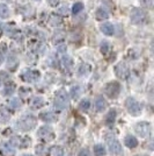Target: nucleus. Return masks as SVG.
<instances>
[{
	"instance_id": "obj_1",
	"label": "nucleus",
	"mask_w": 154,
	"mask_h": 156,
	"mask_svg": "<svg viewBox=\"0 0 154 156\" xmlns=\"http://www.w3.org/2000/svg\"><path fill=\"white\" fill-rule=\"evenodd\" d=\"M55 107L57 110H64L70 104V96L65 90H59L55 97Z\"/></svg>"
},
{
	"instance_id": "obj_2",
	"label": "nucleus",
	"mask_w": 154,
	"mask_h": 156,
	"mask_svg": "<svg viewBox=\"0 0 154 156\" xmlns=\"http://www.w3.org/2000/svg\"><path fill=\"white\" fill-rule=\"evenodd\" d=\"M36 126V118L32 114H27L18 121V128L21 130H30Z\"/></svg>"
},
{
	"instance_id": "obj_3",
	"label": "nucleus",
	"mask_w": 154,
	"mask_h": 156,
	"mask_svg": "<svg viewBox=\"0 0 154 156\" xmlns=\"http://www.w3.org/2000/svg\"><path fill=\"white\" fill-rule=\"evenodd\" d=\"M130 18H131L132 23L141 25V23H144V22L146 21L147 15H146V13H145L144 9H140V8H133V9L131 11Z\"/></svg>"
},
{
	"instance_id": "obj_4",
	"label": "nucleus",
	"mask_w": 154,
	"mask_h": 156,
	"mask_svg": "<svg viewBox=\"0 0 154 156\" xmlns=\"http://www.w3.org/2000/svg\"><path fill=\"white\" fill-rule=\"evenodd\" d=\"M125 106L128 108L129 113L132 114V115H139L141 113V106L140 104L136 100L135 98L129 97L126 100H125Z\"/></svg>"
},
{
	"instance_id": "obj_5",
	"label": "nucleus",
	"mask_w": 154,
	"mask_h": 156,
	"mask_svg": "<svg viewBox=\"0 0 154 156\" xmlns=\"http://www.w3.org/2000/svg\"><path fill=\"white\" fill-rule=\"evenodd\" d=\"M104 92H105V94L109 98H111V99L117 98V96H118L119 92H121V84L117 83V82H110V83H108V84L105 85Z\"/></svg>"
},
{
	"instance_id": "obj_6",
	"label": "nucleus",
	"mask_w": 154,
	"mask_h": 156,
	"mask_svg": "<svg viewBox=\"0 0 154 156\" xmlns=\"http://www.w3.org/2000/svg\"><path fill=\"white\" fill-rule=\"evenodd\" d=\"M37 134H38L39 139H42L44 142H50V141H52V140L55 139V133H53V130H52L50 127H48V126L41 127Z\"/></svg>"
},
{
	"instance_id": "obj_7",
	"label": "nucleus",
	"mask_w": 154,
	"mask_h": 156,
	"mask_svg": "<svg viewBox=\"0 0 154 156\" xmlns=\"http://www.w3.org/2000/svg\"><path fill=\"white\" fill-rule=\"evenodd\" d=\"M135 130L140 137H147L151 134V125L148 122L142 121V122H139V124L136 125Z\"/></svg>"
},
{
	"instance_id": "obj_8",
	"label": "nucleus",
	"mask_w": 154,
	"mask_h": 156,
	"mask_svg": "<svg viewBox=\"0 0 154 156\" xmlns=\"http://www.w3.org/2000/svg\"><path fill=\"white\" fill-rule=\"evenodd\" d=\"M115 73L116 76L121 79H126L130 75V70H129V66L124 62H121L115 66Z\"/></svg>"
},
{
	"instance_id": "obj_9",
	"label": "nucleus",
	"mask_w": 154,
	"mask_h": 156,
	"mask_svg": "<svg viewBox=\"0 0 154 156\" xmlns=\"http://www.w3.org/2000/svg\"><path fill=\"white\" fill-rule=\"evenodd\" d=\"M108 149L111 154H114V155H119V154H122V146H121V143L118 142L116 139H108Z\"/></svg>"
},
{
	"instance_id": "obj_10",
	"label": "nucleus",
	"mask_w": 154,
	"mask_h": 156,
	"mask_svg": "<svg viewBox=\"0 0 154 156\" xmlns=\"http://www.w3.org/2000/svg\"><path fill=\"white\" fill-rule=\"evenodd\" d=\"M41 77L39 72L37 70H27L22 73L21 78L25 80V82H28V83H34V82H37L38 78Z\"/></svg>"
},
{
	"instance_id": "obj_11",
	"label": "nucleus",
	"mask_w": 154,
	"mask_h": 156,
	"mask_svg": "<svg viewBox=\"0 0 154 156\" xmlns=\"http://www.w3.org/2000/svg\"><path fill=\"white\" fill-rule=\"evenodd\" d=\"M0 155L1 156H14V149L12 144L8 142H2L0 144Z\"/></svg>"
},
{
	"instance_id": "obj_12",
	"label": "nucleus",
	"mask_w": 154,
	"mask_h": 156,
	"mask_svg": "<svg viewBox=\"0 0 154 156\" xmlns=\"http://www.w3.org/2000/svg\"><path fill=\"white\" fill-rule=\"evenodd\" d=\"M39 118H41V120L42 121H44V122H56L57 121V115L55 114V113H52V112H49V111H46V112H43V113H41L39 114Z\"/></svg>"
},
{
	"instance_id": "obj_13",
	"label": "nucleus",
	"mask_w": 154,
	"mask_h": 156,
	"mask_svg": "<svg viewBox=\"0 0 154 156\" xmlns=\"http://www.w3.org/2000/svg\"><path fill=\"white\" fill-rule=\"evenodd\" d=\"M35 150H36V154L38 156H50V153H51L50 147L46 146V144H43V143L37 144Z\"/></svg>"
},
{
	"instance_id": "obj_14",
	"label": "nucleus",
	"mask_w": 154,
	"mask_h": 156,
	"mask_svg": "<svg viewBox=\"0 0 154 156\" xmlns=\"http://www.w3.org/2000/svg\"><path fill=\"white\" fill-rule=\"evenodd\" d=\"M95 110L96 112H103V111L107 108V101L105 99L102 97V96H99V97L95 98Z\"/></svg>"
},
{
	"instance_id": "obj_15",
	"label": "nucleus",
	"mask_w": 154,
	"mask_h": 156,
	"mask_svg": "<svg viewBox=\"0 0 154 156\" xmlns=\"http://www.w3.org/2000/svg\"><path fill=\"white\" fill-rule=\"evenodd\" d=\"M101 32L104 34V35H112L114 32H115V28L112 26V23H110V22H105V23H103L102 26H101Z\"/></svg>"
},
{
	"instance_id": "obj_16",
	"label": "nucleus",
	"mask_w": 154,
	"mask_h": 156,
	"mask_svg": "<svg viewBox=\"0 0 154 156\" xmlns=\"http://www.w3.org/2000/svg\"><path fill=\"white\" fill-rule=\"evenodd\" d=\"M124 142L126 144V147L129 148H136L138 146V141L133 135H126L124 139Z\"/></svg>"
},
{
	"instance_id": "obj_17",
	"label": "nucleus",
	"mask_w": 154,
	"mask_h": 156,
	"mask_svg": "<svg viewBox=\"0 0 154 156\" xmlns=\"http://www.w3.org/2000/svg\"><path fill=\"white\" fill-rule=\"evenodd\" d=\"M43 105H44V100L42 97H34L30 101V106L34 110H37L39 107H42Z\"/></svg>"
},
{
	"instance_id": "obj_18",
	"label": "nucleus",
	"mask_w": 154,
	"mask_h": 156,
	"mask_svg": "<svg viewBox=\"0 0 154 156\" xmlns=\"http://www.w3.org/2000/svg\"><path fill=\"white\" fill-rule=\"evenodd\" d=\"M49 22H50L51 26L59 27L63 23V19H62V16H59L57 14H52L51 16H50V19H49Z\"/></svg>"
},
{
	"instance_id": "obj_19",
	"label": "nucleus",
	"mask_w": 154,
	"mask_h": 156,
	"mask_svg": "<svg viewBox=\"0 0 154 156\" xmlns=\"http://www.w3.org/2000/svg\"><path fill=\"white\" fill-rule=\"evenodd\" d=\"M116 115H117L116 111L115 110H110L109 112H108V114H107V117H105V122H107V125L111 126V125L115 124Z\"/></svg>"
},
{
	"instance_id": "obj_20",
	"label": "nucleus",
	"mask_w": 154,
	"mask_h": 156,
	"mask_svg": "<svg viewBox=\"0 0 154 156\" xmlns=\"http://www.w3.org/2000/svg\"><path fill=\"white\" fill-rule=\"evenodd\" d=\"M96 20L99 21H103V20L108 19L109 18V13H108V11H105L104 8H99L96 11Z\"/></svg>"
},
{
	"instance_id": "obj_21",
	"label": "nucleus",
	"mask_w": 154,
	"mask_h": 156,
	"mask_svg": "<svg viewBox=\"0 0 154 156\" xmlns=\"http://www.w3.org/2000/svg\"><path fill=\"white\" fill-rule=\"evenodd\" d=\"M64 39H65V33L56 32L53 34V36H52V42H53V44H58V43L63 42Z\"/></svg>"
},
{
	"instance_id": "obj_22",
	"label": "nucleus",
	"mask_w": 154,
	"mask_h": 156,
	"mask_svg": "<svg viewBox=\"0 0 154 156\" xmlns=\"http://www.w3.org/2000/svg\"><path fill=\"white\" fill-rule=\"evenodd\" d=\"M90 72V65L88 64H81L78 69V75L79 76H87Z\"/></svg>"
},
{
	"instance_id": "obj_23",
	"label": "nucleus",
	"mask_w": 154,
	"mask_h": 156,
	"mask_svg": "<svg viewBox=\"0 0 154 156\" xmlns=\"http://www.w3.org/2000/svg\"><path fill=\"white\" fill-rule=\"evenodd\" d=\"M62 64L64 66L65 69H72V66H73V59L71 58L70 56H63L62 57Z\"/></svg>"
},
{
	"instance_id": "obj_24",
	"label": "nucleus",
	"mask_w": 154,
	"mask_h": 156,
	"mask_svg": "<svg viewBox=\"0 0 154 156\" xmlns=\"http://www.w3.org/2000/svg\"><path fill=\"white\" fill-rule=\"evenodd\" d=\"M16 66H18V59H16V57L9 56L8 59H7V68H8L9 70H15Z\"/></svg>"
},
{
	"instance_id": "obj_25",
	"label": "nucleus",
	"mask_w": 154,
	"mask_h": 156,
	"mask_svg": "<svg viewBox=\"0 0 154 156\" xmlns=\"http://www.w3.org/2000/svg\"><path fill=\"white\" fill-rule=\"evenodd\" d=\"M94 153L96 156H104L107 150H105V147L103 144H95L94 146Z\"/></svg>"
},
{
	"instance_id": "obj_26",
	"label": "nucleus",
	"mask_w": 154,
	"mask_h": 156,
	"mask_svg": "<svg viewBox=\"0 0 154 156\" xmlns=\"http://www.w3.org/2000/svg\"><path fill=\"white\" fill-rule=\"evenodd\" d=\"M14 91H15V84L14 83L9 82L5 85V89H4V94L5 96H11Z\"/></svg>"
},
{
	"instance_id": "obj_27",
	"label": "nucleus",
	"mask_w": 154,
	"mask_h": 156,
	"mask_svg": "<svg viewBox=\"0 0 154 156\" xmlns=\"http://www.w3.org/2000/svg\"><path fill=\"white\" fill-rule=\"evenodd\" d=\"M8 106H9L12 110H19L20 107H21V100H20L19 98H13V99L9 100Z\"/></svg>"
},
{
	"instance_id": "obj_28",
	"label": "nucleus",
	"mask_w": 154,
	"mask_h": 156,
	"mask_svg": "<svg viewBox=\"0 0 154 156\" xmlns=\"http://www.w3.org/2000/svg\"><path fill=\"white\" fill-rule=\"evenodd\" d=\"M9 16V9L5 4H0V18L5 19Z\"/></svg>"
},
{
	"instance_id": "obj_29",
	"label": "nucleus",
	"mask_w": 154,
	"mask_h": 156,
	"mask_svg": "<svg viewBox=\"0 0 154 156\" xmlns=\"http://www.w3.org/2000/svg\"><path fill=\"white\" fill-rule=\"evenodd\" d=\"M89 107H90L89 99H82L80 101V104H79V108L81 111H84V112H87V111L89 110Z\"/></svg>"
},
{
	"instance_id": "obj_30",
	"label": "nucleus",
	"mask_w": 154,
	"mask_h": 156,
	"mask_svg": "<svg viewBox=\"0 0 154 156\" xmlns=\"http://www.w3.org/2000/svg\"><path fill=\"white\" fill-rule=\"evenodd\" d=\"M81 94V87L80 86H73L70 91V96L73 99H77L79 96Z\"/></svg>"
},
{
	"instance_id": "obj_31",
	"label": "nucleus",
	"mask_w": 154,
	"mask_h": 156,
	"mask_svg": "<svg viewBox=\"0 0 154 156\" xmlns=\"http://www.w3.org/2000/svg\"><path fill=\"white\" fill-rule=\"evenodd\" d=\"M82 9H84V4L80 2V1H78V2H75V4L73 5V7H72V13L78 14V13H80Z\"/></svg>"
},
{
	"instance_id": "obj_32",
	"label": "nucleus",
	"mask_w": 154,
	"mask_h": 156,
	"mask_svg": "<svg viewBox=\"0 0 154 156\" xmlns=\"http://www.w3.org/2000/svg\"><path fill=\"white\" fill-rule=\"evenodd\" d=\"M109 49H110V44L107 42V41H102L101 42V44H100V50H101V52L102 54H107V52L109 51Z\"/></svg>"
},
{
	"instance_id": "obj_33",
	"label": "nucleus",
	"mask_w": 154,
	"mask_h": 156,
	"mask_svg": "<svg viewBox=\"0 0 154 156\" xmlns=\"http://www.w3.org/2000/svg\"><path fill=\"white\" fill-rule=\"evenodd\" d=\"M11 115L6 112V110H0V121L1 122H7L9 120Z\"/></svg>"
},
{
	"instance_id": "obj_34",
	"label": "nucleus",
	"mask_w": 154,
	"mask_h": 156,
	"mask_svg": "<svg viewBox=\"0 0 154 156\" xmlns=\"http://www.w3.org/2000/svg\"><path fill=\"white\" fill-rule=\"evenodd\" d=\"M154 5V0H141V6L147 8V9H151Z\"/></svg>"
},
{
	"instance_id": "obj_35",
	"label": "nucleus",
	"mask_w": 154,
	"mask_h": 156,
	"mask_svg": "<svg viewBox=\"0 0 154 156\" xmlns=\"http://www.w3.org/2000/svg\"><path fill=\"white\" fill-rule=\"evenodd\" d=\"M58 12H59V14L62 15V16H65V15H69V13H70V9H69V6L67 5H63V6L60 7L59 9H58Z\"/></svg>"
},
{
	"instance_id": "obj_36",
	"label": "nucleus",
	"mask_w": 154,
	"mask_h": 156,
	"mask_svg": "<svg viewBox=\"0 0 154 156\" xmlns=\"http://www.w3.org/2000/svg\"><path fill=\"white\" fill-rule=\"evenodd\" d=\"M19 93H20V97H27V96L30 93V90L27 89V87H21Z\"/></svg>"
},
{
	"instance_id": "obj_37",
	"label": "nucleus",
	"mask_w": 154,
	"mask_h": 156,
	"mask_svg": "<svg viewBox=\"0 0 154 156\" xmlns=\"http://www.w3.org/2000/svg\"><path fill=\"white\" fill-rule=\"evenodd\" d=\"M79 156H90L89 150L86 149V148H84V149H81L80 151H79Z\"/></svg>"
},
{
	"instance_id": "obj_38",
	"label": "nucleus",
	"mask_w": 154,
	"mask_h": 156,
	"mask_svg": "<svg viewBox=\"0 0 154 156\" xmlns=\"http://www.w3.org/2000/svg\"><path fill=\"white\" fill-rule=\"evenodd\" d=\"M59 2H60V0H48V4L52 7H56L57 5H59Z\"/></svg>"
},
{
	"instance_id": "obj_39",
	"label": "nucleus",
	"mask_w": 154,
	"mask_h": 156,
	"mask_svg": "<svg viewBox=\"0 0 154 156\" xmlns=\"http://www.w3.org/2000/svg\"><path fill=\"white\" fill-rule=\"evenodd\" d=\"M8 78V75H7L5 71H0V80H6Z\"/></svg>"
},
{
	"instance_id": "obj_40",
	"label": "nucleus",
	"mask_w": 154,
	"mask_h": 156,
	"mask_svg": "<svg viewBox=\"0 0 154 156\" xmlns=\"http://www.w3.org/2000/svg\"><path fill=\"white\" fill-rule=\"evenodd\" d=\"M65 51H66V47L65 46L58 47V52H65Z\"/></svg>"
},
{
	"instance_id": "obj_41",
	"label": "nucleus",
	"mask_w": 154,
	"mask_h": 156,
	"mask_svg": "<svg viewBox=\"0 0 154 156\" xmlns=\"http://www.w3.org/2000/svg\"><path fill=\"white\" fill-rule=\"evenodd\" d=\"M2 62H4V55H2L1 52H0V64H1Z\"/></svg>"
},
{
	"instance_id": "obj_42",
	"label": "nucleus",
	"mask_w": 154,
	"mask_h": 156,
	"mask_svg": "<svg viewBox=\"0 0 154 156\" xmlns=\"http://www.w3.org/2000/svg\"><path fill=\"white\" fill-rule=\"evenodd\" d=\"M6 1H8V2H12V1H13V0H6Z\"/></svg>"
},
{
	"instance_id": "obj_43",
	"label": "nucleus",
	"mask_w": 154,
	"mask_h": 156,
	"mask_svg": "<svg viewBox=\"0 0 154 156\" xmlns=\"http://www.w3.org/2000/svg\"><path fill=\"white\" fill-rule=\"evenodd\" d=\"M136 156H148V155H136Z\"/></svg>"
},
{
	"instance_id": "obj_44",
	"label": "nucleus",
	"mask_w": 154,
	"mask_h": 156,
	"mask_svg": "<svg viewBox=\"0 0 154 156\" xmlns=\"http://www.w3.org/2000/svg\"><path fill=\"white\" fill-rule=\"evenodd\" d=\"M22 156H32V155H22Z\"/></svg>"
},
{
	"instance_id": "obj_45",
	"label": "nucleus",
	"mask_w": 154,
	"mask_h": 156,
	"mask_svg": "<svg viewBox=\"0 0 154 156\" xmlns=\"http://www.w3.org/2000/svg\"><path fill=\"white\" fill-rule=\"evenodd\" d=\"M60 156H69V155H60Z\"/></svg>"
},
{
	"instance_id": "obj_46",
	"label": "nucleus",
	"mask_w": 154,
	"mask_h": 156,
	"mask_svg": "<svg viewBox=\"0 0 154 156\" xmlns=\"http://www.w3.org/2000/svg\"><path fill=\"white\" fill-rule=\"evenodd\" d=\"M34 1H39V0H34Z\"/></svg>"
}]
</instances>
